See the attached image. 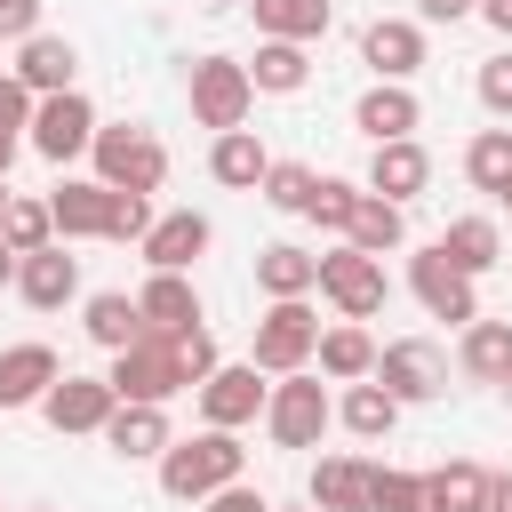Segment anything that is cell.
Here are the masks:
<instances>
[{"label": "cell", "instance_id": "53", "mask_svg": "<svg viewBox=\"0 0 512 512\" xmlns=\"http://www.w3.org/2000/svg\"><path fill=\"white\" fill-rule=\"evenodd\" d=\"M0 208H8V176H0Z\"/></svg>", "mask_w": 512, "mask_h": 512}, {"label": "cell", "instance_id": "34", "mask_svg": "<svg viewBox=\"0 0 512 512\" xmlns=\"http://www.w3.org/2000/svg\"><path fill=\"white\" fill-rule=\"evenodd\" d=\"M88 344H104V352H120V344H136L144 336V312H136V296H120V288H104V296H88Z\"/></svg>", "mask_w": 512, "mask_h": 512}, {"label": "cell", "instance_id": "17", "mask_svg": "<svg viewBox=\"0 0 512 512\" xmlns=\"http://www.w3.org/2000/svg\"><path fill=\"white\" fill-rule=\"evenodd\" d=\"M176 432H168V408L160 400H120L112 416H104V448L112 456H128V464H144V456H160Z\"/></svg>", "mask_w": 512, "mask_h": 512}, {"label": "cell", "instance_id": "43", "mask_svg": "<svg viewBox=\"0 0 512 512\" xmlns=\"http://www.w3.org/2000/svg\"><path fill=\"white\" fill-rule=\"evenodd\" d=\"M24 120H32V88L16 72H0V128H24Z\"/></svg>", "mask_w": 512, "mask_h": 512}, {"label": "cell", "instance_id": "45", "mask_svg": "<svg viewBox=\"0 0 512 512\" xmlns=\"http://www.w3.org/2000/svg\"><path fill=\"white\" fill-rule=\"evenodd\" d=\"M200 512H272L248 480H232V488H216V496H200Z\"/></svg>", "mask_w": 512, "mask_h": 512}, {"label": "cell", "instance_id": "41", "mask_svg": "<svg viewBox=\"0 0 512 512\" xmlns=\"http://www.w3.org/2000/svg\"><path fill=\"white\" fill-rule=\"evenodd\" d=\"M472 88H480V104H488L496 120H512V48H504V56H488Z\"/></svg>", "mask_w": 512, "mask_h": 512}, {"label": "cell", "instance_id": "5", "mask_svg": "<svg viewBox=\"0 0 512 512\" xmlns=\"http://www.w3.org/2000/svg\"><path fill=\"white\" fill-rule=\"evenodd\" d=\"M184 96H192V120L224 136V128H248L256 80H248V64H240V56H200V64L184 72Z\"/></svg>", "mask_w": 512, "mask_h": 512}, {"label": "cell", "instance_id": "14", "mask_svg": "<svg viewBox=\"0 0 512 512\" xmlns=\"http://www.w3.org/2000/svg\"><path fill=\"white\" fill-rule=\"evenodd\" d=\"M360 64H368L376 80H408V72L424 64V24H416V16H376V24L360 32Z\"/></svg>", "mask_w": 512, "mask_h": 512}, {"label": "cell", "instance_id": "52", "mask_svg": "<svg viewBox=\"0 0 512 512\" xmlns=\"http://www.w3.org/2000/svg\"><path fill=\"white\" fill-rule=\"evenodd\" d=\"M272 512H312V504H272Z\"/></svg>", "mask_w": 512, "mask_h": 512}, {"label": "cell", "instance_id": "27", "mask_svg": "<svg viewBox=\"0 0 512 512\" xmlns=\"http://www.w3.org/2000/svg\"><path fill=\"white\" fill-rule=\"evenodd\" d=\"M456 368H464L472 384H504V376H512V320H464Z\"/></svg>", "mask_w": 512, "mask_h": 512}, {"label": "cell", "instance_id": "37", "mask_svg": "<svg viewBox=\"0 0 512 512\" xmlns=\"http://www.w3.org/2000/svg\"><path fill=\"white\" fill-rule=\"evenodd\" d=\"M368 512H424V472L368 464Z\"/></svg>", "mask_w": 512, "mask_h": 512}, {"label": "cell", "instance_id": "48", "mask_svg": "<svg viewBox=\"0 0 512 512\" xmlns=\"http://www.w3.org/2000/svg\"><path fill=\"white\" fill-rule=\"evenodd\" d=\"M472 8H480V16H488V24L504 32V40H512V0H472Z\"/></svg>", "mask_w": 512, "mask_h": 512}, {"label": "cell", "instance_id": "9", "mask_svg": "<svg viewBox=\"0 0 512 512\" xmlns=\"http://www.w3.org/2000/svg\"><path fill=\"white\" fill-rule=\"evenodd\" d=\"M368 376H376L400 408H416V400H440V392H448V360H440V344H432V336H400V344H384Z\"/></svg>", "mask_w": 512, "mask_h": 512}, {"label": "cell", "instance_id": "56", "mask_svg": "<svg viewBox=\"0 0 512 512\" xmlns=\"http://www.w3.org/2000/svg\"><path fill=\"white\" fill-rule=\"evenodd\" d=\"M504 392H512V376H504Z\"/></svg>", "mask_w": 512, "mask_h": 512}, {"label": "cell", "instance_id": "21", "mask_svg": "<svg viewBox=\"0 0 512 512\" xmlns=\"http://www.w3.org/2000/svg\"><path fill=\"white\" fill-rule=\"evenodd\" d=\"M72 72H80V48H72V40H56V32H32V40H16V80H24L32 96H56V88H72Z\"/></svg>", "mask_w": 512, "mask_h": 512}, {"label": "cell", "instance_id": "7", "mask_svg": "<svg viewBox=\"0 0 512 512\" xmlns=\"http://www.w3.org/2000/svg\"><path fill=\"white\" fill-rule=\"evenodd\" d=\"M312 344H320V312L304 304V296H272V312L256 320V368L264 376H288V368H304L312 360Z\"/></svg>", "mask_w": 512, "mask_h": 512}, {"label": "cell", "instance_id": "18", "mask_svg": "<svg viewBox=\"0 0 512 512\" xmlns=\"http://www.w3.org/2000/svg\"><path fill=\"white\" fill-rule=\"evenodd\" d=\"M416 120H424V104L408 96V80H376L360 104H352V128L368 136V144H392V136H416Z\"/></svg>", "mask_w": 512, "mask_h": 512}, {"label": "cell", "instance_id": "10", "mask_svg": "<svg viewBox=\"0 0 512 512\" xmlns=\"http://www.w3.org/2000/svg\"><path fill=\"white\" fill-rule=\"evenodd\" d=\"M408 288H416V304H424L432 320H448V328L480 320V288H472V272H456V264L440 256V240L408 256Z\"/></svg>", "mask_w": 512, "mask_h": 512}, {"label": "cell", "instance_id": "11", "mask_svg": "<svg viewBox=\"0 0 512 512\" xmlns=\"http://www.w3.org/2000/svg\"><path fill=\"white\" fill-rule=\"evenodd\" d=\"M256 376H264L256 360H232V368L216 360V368L192 384V392H200V416H208L216 432H240V424H256V416H264V392H272V384H256Z\"/></svg>", "mask_w": 512, "mask_h": 512}, {"label": "cell", "instance_id": "2", "mask_svg": "<svg viewBox=\"0 0 512 512\" xmlns=\"http://www.w3.org/2000/svg\"><path fill=\"white\" fill-rule=\"evenodd\" d=\"M88 160H96V184H112V192H160L168 184V144L152 128H136V120L96 128Z\"/></svg>", "mask_w": 512, "mask_h": 512}, {"label": "cell", "instance_id": "24", "mask_svg": "<svg viewBox=\"0 0 512 512\" xmlns=\"http://www.w3.org/2000/svg\"><path fill=\"white\" fill-rule=\"evenodd\" d=\"M264 168H272V152L256 144V128H224V136L208 144V176H216V184H232V192H256V184H264Z\"/></svg>", "mask_w": 512, "mask_h": 512}, {"label": "cell", "instance_id": "19", "mask_svg": "<svg viewBox=\"0 0 512 512\" xmlns=\"http://www.w3.org/2000/svg\"><path fill=\"white\" fill-rule=\"evenodd\" d=\"M136 312H144L152 336H184V328H200V288H192L184 272H152V280L136 288Z\"/></svg>", "mask_w": 512, "mask_h": 512}, {"label": "cell", "instance_id": "40", "mask_svg": "<svg viewBox=\"0 0 512 512\" xmlns=\"http://www.w3.org/2000/svg\"><path fill=\"white\" fill-rule=\"evenodd\" d=\"M152 232V192H112V208H104V240H144Z\"/></svg>", "mask_w": 512, "mask_h": 512}, {"label": "cell", "instance_id": "51", "mask_svg": "<svg viewBox=\"0 0 512 512\" xmlns=\"http://www.w3.org/2000/svg\"><path fill=\"white\" fill-rule=\"evenodd\" d=\"M496 200H504V208H512V176H504V184H496Z\"/></svg>", "mask_w": 512, "mask_h": 512}, {"label": "cell", "instance_id": "33", "mask_svg": "<svg viewBox=\"0 0 512 512\" xmlns=\"http://www.w3.org/2000/svg\"><path fill=\"white\" fill-rule=\"evenodd\" d=\"M336 416H344V432H360V440H384V432L400 424V400H392V392H384L376 376H360V384H344Z\"/></svg>", "mask_w": 512, "mask_h": 512}, {"label": "cell", "instance_id": "25", "mask_svg": "<svg viewBox=\"0 0 512 512\" xmlns=\"http://www.w3.org/2000/svg\"><path fill=\"white\" fill-rule=\"evenodd\" d=\"M312 360H320V376H336V384H360V376L376 368V336H368L360 320H336V328H320Z\"/></svg>", "mask_w": 512, "mask_h": 512}, {"label": "cell", "instance_id": "35", "mask_svg": "<svg viewBox=\"0 0 512 512\" xmlns=\"http://www.w3.org/2000/svg\"><path fill=\"white\" fill-rule=\"evenodd\" d=\"M0 240H8L16 256L48 248V240H56V216H48V200H16V192H8V208H0Z\"/></svg>", "mask_w": 512, "mask_h": 512}, {"label": "cell", "instance_id": "30", "mask_svg": "<svg viewBox=\"0 0 512 512\" xmlns=\"http://www.w3.org/2000/svg\"><path fill=\"white\" fill-rule=\"evenodd\" d=\"M440 256L456 264V272H496V256H504V232H496V216H456L448 232H440Z\"/></svg>", "mask_w": 512, "mask_h": 512}, {"label": "cell", "instance_id": "39", "mask_svg": "<svg viewBox=\"0 0 512 512\" xmlns=\"http://www.w3.org/2000/svg\"><path fill=\"white\" fill-rule=\"evenodd\" d=\"M256 192H264L280 216H304V200H312V168H304V160H272Z\"/></svg>", "mask_w": 512, "mask_h": 512}, {"label": "cell", "instance_id": "8", "mask_svg": "<svg viewBox=\"0 0 512 512\" xmlns=\"http://www.w3.org/2000/svg\"><path fill=\"white\" fill-rule=\"evenodd\" d=\"M320 296L344 312V320H376L384 312V256H368V248H328L320 256Z\"/></svg>", "mask_w": 512, "mask_h": 512}, {"label": "cell", "instance_id": "42", "mask_svg": "<svg viewBox=\"0 0 512 512\" xmlns=\"http://www.w3.org/2000/svg\"><path fill=\"white\" fill-rule=\"evenodd\" d=\"M176 352H184V376H192V384L216 368V336H208V328H184V336H176Z\"/></svg>", "mask_w": 512, "mask_h": 512}, {"label": "cell", "instance_id": "15", "mask_svg": "<svg viewBox=\"0 0 512 512\" xmlns=\"http://www.w3.org/2000/svg\"><path fill=\"white\" fill-rule=\"evenodd\" d=\"M208 240H216V224H208L200 208H176V216H152V232H144L136 248H144L152 272H192V256H200Z\"/></svg>", "mask_w": 512, "mask_h": 512}, {"label": "cell", "instance_id": "29", "mask_svg": "<svg viewBox=\"0 0 512 512\" xmlns=\"http://www.w3.org/2000/svg\"><path fill=\"white\" fill-rule=\"evenodd\" d=\"M344 240H352V248H368V256L400 248V240H408V216H400V200H384V192H368V184H360V200H352V224H344Z\"/></svg>", "mask_w": 512, "mask_h": 512}, {"label": "cell", "instance_id": "44", "mask_svg": "<svg viewBox=\"0 0 512 512\" xmlns=\"http://www.w3.org/2000/svg\"><path fill=\"white\" fill-rule=\"evenodd\" d=\"M40 32V0H0V40H32Z\"/></svg>", "mask_w": 512, "mask_h": 512}, {"label": "cell", "instance_id": "46", "mask_svg": "<svg viewBox=\"0 0 512 512\" xmlns=\"http://www.w3.org/2000/svg\"><path fill=\"white\" fill-rule=\"evenodd\" d=\"M472 16V0H416V24H456Z\"/></svg>", "mask_w": 512, "mask_h": 512}, {"label": "cell", "instance_id": "36", "mask_svg": "<svg viewBox=\"0 0 512 512\" xmlns=\"http://www.w3.org/2000/svg\"><path fill=\"white\" fill-rule=\"evenodd\" d=\"M464 176H472L480 192H496V184L512 176V128H480V136L464 144Z\"/></svg>", "mask_w": 512, "mask_h": 512}, {"label": "cell", "instance_id": "26", "mask_svg": "<svg viewBox=\"0 0 512 512\" xmlns=\"http://www.w3.org/2000/svg\"><path fill=\"white\" fill-rule=\"evenodd\" d=\"M304 496H312V512H368V464L360 456H320Z\"/></svg>", "mask_w": 512, "mask_h": 512}, {"label": "cell", "instance_id": "31", "mask_svg": "<svg viewBox=\"0 0 512 512\" xmlns=\"http://www.w3.org/2000/svg\"><path fill=\"white\" fill-rule=\"evenodd\" d=\"M256 288H264V296H312V288H320V256L296 248V240H272V248L256 256Z\"/></svg>", "mask_w": 512, "mask_h": 512}, {"label": "cell", "instance_id": "49", "mask_svg": "<svg viewBox=\"0 0 512 512\" xmlns=\"http://www.w3.org/2000/svg\"><path fill=\"white\" fill-rule=\"evenodd\" d=\"M16 168V128H0V176Z\"/></svg>", "mask_w": 512, "mask_h": 512}, {"label": "cell", "instance_id": "1", "mask_svg": "<svg viewBox=\"0 0 512 512\" xmlns=\"http://www.w3.org/2000/svg\"><path fill=\"white\" fill-rule=\"evenodd\" d=\"M240 472H248V448H240V432H216V424L160 448V496H176V504H200V496L232 488Z\"/></svg>", "mask_w": 512, "mask_h": 512}, {"label": "cell", "instance_id": "16", "mask_svg": "<svg viewBox=\"0 0 512 512\" xmlns=\"http://www.w3.org/2000/svg\"><path fill=\"white\" fill-rule=\"evenodd\" d=\"M424 184H432V152H424L416 136H392V144H376V152H368V192H384V200H400V208H408Z\"/></svg>", "mask_w": 512, "mask_h": 512}, {"label": "cell", "instance_id": "13", "mask_svg": "<svg viewBox=\"0 0 512 512\" xmlns=\"http://www.w3.org/2000/svg\"><path fill=\"white\" fill-rule=\"evenodd\" d=\"M16 296H24L32 312H64V304L80 296V256H64L56 240L32 248V256H16Z\"/></svg>", "mask_w": 512, "mask_h": 512}, {"label": "cell", "instance_id": "55", "mask_svg": "<svg viewBox=\"0 0 512 512\" xmlns=\"http://www.w3.org/2000/svg\"><path fill=\"white\" fill-rule=\"evenodd\" d=\"M208 8H232V0H208Z\"/></svg>", "mask_w": 512, "mask_h": 512}, {"label": "cell", "instance_id": "3", "mask_svg": "<svg viewBox=\"0 0 512 512\" xmlns=\"http://www.w3.org/2000/svg\"><path fill=\"white\" fill-rule=\"evenodd\" d=\"M328 424H336V400H328L320 376H304V368L272 376V392H264V432H272V448H320Z\"/></svg>", "mask_w": 512, "mask_h": 512}, {"label": "cell", "instance_id": "22", "mask_svg": "<svg viewBox=\"0 0 512 512\" xmlns=\"http://www.w3.org/2000/svg\"><path fill=\"white\" fill-rule=\"evenodd\" d=\"M56 376H64V368H56L48 344H8V352H0V416H8V408H32Z\"/></svg>", "mask_w": 512, "mask_h": 512}, {"label": "cell", "instance_id": "50", "mask_svg": "<svg viewBox=\"0 0 512 512\" xmlns=\"http://www.w3.org/2000/svg\"><path fill=\"white\" fill-rule=\"evenodd\" d=\"M8 280H16V248L0 240V288H8Z\"/></svg>", "mask_w": 512, "mask_h": 512}, {"label": "cell", "instance_id": "47", "mask_svg": "<svg viewBox=\"0 0 512 512\" xmlns=\"http://www.w3.org/2000/svg\"><path fill=\"white\" fill-rule=\"evenodd\" d=\"M488 512H512V472H488Z\"/></svg>", "mask_w": 512, "mask_h": 512}, {"label": "cell", "instance_id": "28", "mask_svg": "<svg viewBox=\"0 0 512 512\" xmlns=\"http://www.w3.org/2000/svg\"><path fill=\"white\" fill-rule=\"evenodd\" d=\"M248 80H256V96H296V88L312 80V56H304V40H256V56H248Z\"/></svg>", "mask_w": 512, "mask_h": 512}, {"label": "cell", "instance_id": "32", "mask_svg": "<svg viewBox=\"0 0 512 512\" xmlns=\"http://www.w3.org/2000/svg\"><path fill=\"white\" fill-rule=\"evenodd\" d=\"M248 8H256V32H264V40H304V48L336 24L328 0H248Z\"/></svg>", "mask_w": 512, "mask_h": 512}, {"label": "cell", "instance_id": "4", "mask_svg": "<svg viewBox=\"0 0 512 512\" xmlns=\"http://www.w3.org/2000/svg\"><path fill=\"white\" fill-rule=\"evenodd\" d=\"M120 400H176V392H192V376H184V352H176V336H136V344H120L112 352V376H104Z\"/></svg>", "mask_w": 512, "mask_h": 512}, {"label": "cell", "instance_id": "6", "mask_svg": "<svg viewBox=\"0 0 512 512\" xmlns=\"http://www.w3.org/2000/svg\"><path fill=\"white\" fill-rule=\"evenodd\" d=\"M24 144L40 152V160H80L88 144H96V104L80 96V88H56V96H32V120H24Z\"/></svg>", "mask_w": 512, "mask_h": 512}, {"label": "cell", "instance_id": "54", "mask_svg": "<svg viewBox=\"0 0 512 512\" xmlns=\"http://www.w3.org/2000/svg\"><path fill=\"white\" fill-rule=\"evenodd\" d=\"M32 512H56V504H32Z\"/></svg>", "mask_w": 512, "mask_h": 512}, {"label": "cell", "instance_id": "38", "mask_svg": "<svg viewBox=\"0 0 512 512\" xmlns=\"http://www.w3.org/2000/svg\"><path fill=\"white\" fill-rule=\"evenodd\" d=\"M352 200H360V184H344V176H312V200H304V216H312L320 232H336V240H344V224H352Z\"/></svg>", "mask_w": 512, "mask_h": 512}, {"label": "cell", "instance_id": "20", "mask_svg": "<svg viewBox=\"0 0 512 512\" xmlns=\"http://www.w3.org/2000/svg\"><path fill=\"white\" fill-rule=\"evenodd\" d=\"M104 208H112V184H96V176H64L48 192V216L64 240H104Z\"/></svg>", "mask_w": 512, "mask_h": 512}, {"label": "cell", "instance_id": "12", "mask_svg": "<svg viewBox=\"0 0 512 512\" xmlns=\"http://www.w3.org/2000/svg\"><path fill=\"white\" fill-rule=\"evenodd\" d=\"M112 408H120V392H112L104 376H56V384L40 392V416H48L56 432H104Z\"/></svg>", "mask_w": 512, "mask_h": 512}, {"label": "cell", "instance_id": "23", "mask_svg": "<svg viewBox=\"0 0 512 512\" xmlns=\"http://www.w3.org/2000/svg\"><path fill=\"white\" fill-rule=\"evenodd\" d=\"M424 512H488V472L472 456H448L424 472Z\"/></svg>", "mask_w": 512, "mask_h": 512}]
</instances>
